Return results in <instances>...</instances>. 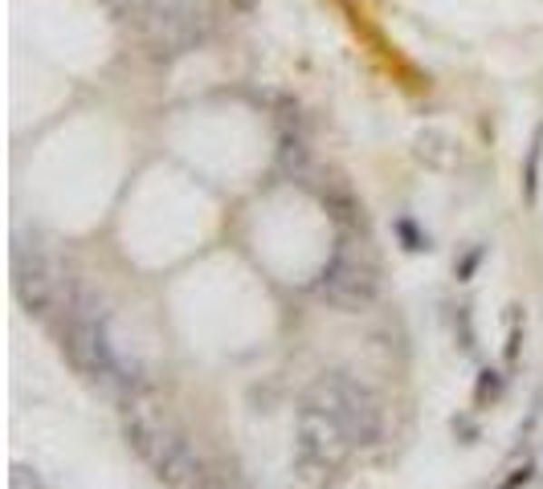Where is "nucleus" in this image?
Listing matches in <instances>:
<instances>
[{
	"mask_svg": "<svg viewBox=\"0 0 543 489\" xmlns=\"http://www.w3.org/2000/svg\"><path fill=\"white\" fill-rule=\"evenodd\" d=\"M66 350L78 371H86L91 379H102V383L119 379V350L107 342V326L91 310H70Z\"/></svg>",
	"mask_w": 543,
	"mask_h": 489,
	"instance_id": "7ed1b4c3",
	"label": "nucleus"
},
{
	"mask_svg": "<svg viewBox=\"0 0 543 489\" xmlns=\"http://www.w3.org/2000/svg\"><path fill=\"white\" fill-rule=\"evenodd\" d=\"M319 290H323V298L335 302V306H347V310L368 306V302L376 298V265L344 241L335 253H331Z\"/></svg>",
	"mask_w": 543,
	"mask_h": 489,
	"instance_id": "20e7f679",
	"label": "nucleus"
},
{
	"mask_svg": "<svg viewBox=\"0 0 543 489\" xmlns=\"http://www.w3.org/2000/svg\"><path fill=\"white\" fill-rule=\"evenodd\" d=\"M205 489H221V485H205Z\"/></svg>",
	"mask_w": 543,
	"mask_h": 489,
	"instance_id": "0eeeda50",
	"label": "nucleus"
},
{
	"mask_svg": "<svg viewBox=\"0 0 543 489\" xmlns=\"http://www.w3.org/2000/svg\"><path fill=\"white\" fill-rule=\"evenodd\" d=\"M13 290H17V298L25 302L34 314H50L53 306V277H50V265H45L42 253H29L25 244H17V253H13Z\"/></svg>",
	"mask_w": 543,
	"mask_h": 489,
	"instance_id": "39448f33",
	"label": "nucleus"
},
{
	"mask_svg": "<svg viewBox=\"0 0 543 489\" xmlns=\"http://www.w3.org/2000/svg\"><path fill=\"white\" fill-rule=\"evenodd\" d=\"M123 428H127L131 448L151 465V473H156L160 481H168V485H184V481L197 477L200 461L192 456L189 440H184L168 420L151 416L148 408H127Z\"/></svg>",
	"mask_w": 543,
	"mask_h": 489,
	"instance_id": "f03ea898",
	"label": "nucleus"
},
{
	"mask_svg": "<svg viewBox=\"0 0 543 489\" xmlns=\"http://www.w3.org/2000/svg\"><path fill=\"white\" fill-rule=\"evenodd\" d=\"M531 481V465H523V469H515V477L507 481V485H499V489H515V485H527Z\"/></svg>",
	"mask_w": 543,
	"mask_h": 489,
	"instance_id": "423d86ee",
	"label": "nucleus"
},
{
	"mask_svg": "<svg viewBox=\"0 0 543 489\" xmlns=\"http://www.w3.org/2000/svg\"><path fill=\"white\" fill-rule=\"evenodd\" d=\"M303 404L315 408L323 420L335 424V428L352 440V448L372 445V440L380 436V428H384L380 399L372 396L364 383H355L352 375H323Z\"/></svg>",
	"mask_w": 543,
	"mask_h": 489,
	"instance_id": "f257e3e1",
	"label": "nucleus"
}]
</instances>
